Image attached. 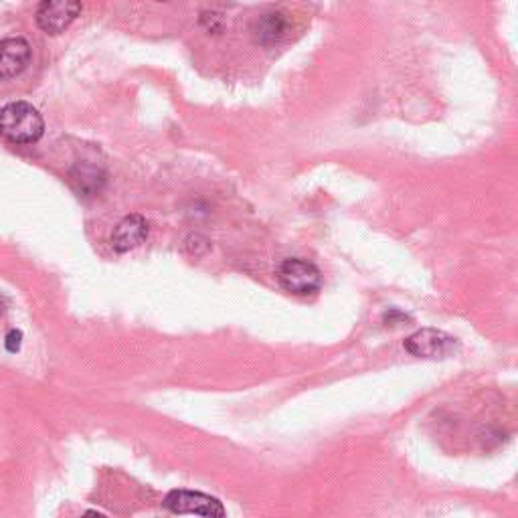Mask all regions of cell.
I'll use <instances>...</instances> for the list:
<instances>
[{"label":"cell","instance_id":"1","mask_svg":"<svg viewBox=\"0 0 518 518\" xmlns=\"http://www.w3.org/2000/svg\"><path fill=\"white\" fill-rule=\"evenodd\" d=\"M45 132L43 116L27 102H13L0 110V136L15 144H33Z\"/></svg>","mask_w":518,"mask_h":518},{"label":"cell","instance_id":"2","mask_svg":"<svg viewBox=\"0 0 518 518\" xmlns=\"http://www.w3.org/2000/svg\"><path fill=\"white\" fill-rule=\"evenodd\" d=\"M403 347L409 355L419 359H448L460 349V342L444 330L421 328L403 342Z\"/></svg>","mask_w":518,"mask_h":518},{"label":"cell","instance_id":"3","mask_svg":"<svg viewBox=\"0 0 518 518\" xmlns=\"http://www.w3.org/2000/svg\"><path fill=\"white\" fill-rule=\"evenodd\" d=\"M278 280L282 288L294 296H312L322 288V272L302 257L284 259L278 270Z\"/></svg>","mask_w":518,"mask_h":518},{"label":"cell","instance_id":"4","mask_svg":"<svg viewBox=\"0 0 518 518\" xmlns=\"http://www.w3.org/2000/svg\"><path fill=\"white\" fill-rule=\"evenodd\" d=\"M164 508L172 514H197L203 518H225V506L219 498L193 492V490H172L164 498Z\"/></svg>","mask_w":518,"mask_h":518},{"label":"cell","instance_id":"5","mask_svg":"<svg viewBox=\"0 0 518 518\" xmlns=\"http://www.w3.org/2000/svg\"><path fill=\"white\" fill-rule=\"evenodd\" d=\"M81 13L79 3H69V0H45L37 9V25L47 35L63 33Z\"/></svg>","mask_w":518,"mask_h":518},{"label":"cell","instance_id":"6","mask_svg":"<svg viewBox=\"0 0 518 518\" xmlns=\"http://www.w3.org/2000/svg\"><path fill=\"white\" fill-rule=\"evenodd\" d=\"M31 61V45L21 37L0 41V79L17 77Z\"/></svg>","mask_w":518,"mask_h":518},{"label":"cell","instance_id":"7","mask_svg":"<svg viewBox=\"0 0 518 518\" xmlns=\"http://www.w3.org/2000/svg\"><path fill=\"white\" fill-rule=\"evenodd\" d=\"M148 237V223L142 215H128L124 217L114 233H112V247L118 253H126L138 245H142Z\"/></svg>","mask_w":518,"mask_h":518},{"label":"cell","instance_id":"8","mask_svg":"<svg viewBox=\"0 0 518 518\" xmlns=\"http://www.w3.org/2000/svg\"><path fill=\"white\" fill-rule=\"evenodd\" d=\"M288 29H290L288 17L284 13L274 11V13H266L257 19V23L253 27V35L259 45L274 47L286 37Z\"/></svg>","mask_w":518,"mask_h":518},{"label":"cell","instance_id":"9","mask_svg":"<svg viewBox=\"0 0 518 518\" xmlns=\"http://www.w3.org/2000/svg\"><path fill=\"white\" fill-rule=\"evenodd\" d=\"M7 347H9V351H11V353L19 351V347H21V332L13 330V332L9 334V338H7Z\"/></svg>","mask_w":518,"mask_h":518},{"label":"cell","instance_id":"10","mask_svg":"<svg viewBox=\"0 0 518 518\" xmlns=\"http://www.w3.org/2000/svg\"><path fill=\"white\" fill-rule=\"evenodd\" d=\"M81 518H106V516L102 512H98V510H88Z\"/></svg>","mask_w":518,"mask_h":518}]
</instances>
